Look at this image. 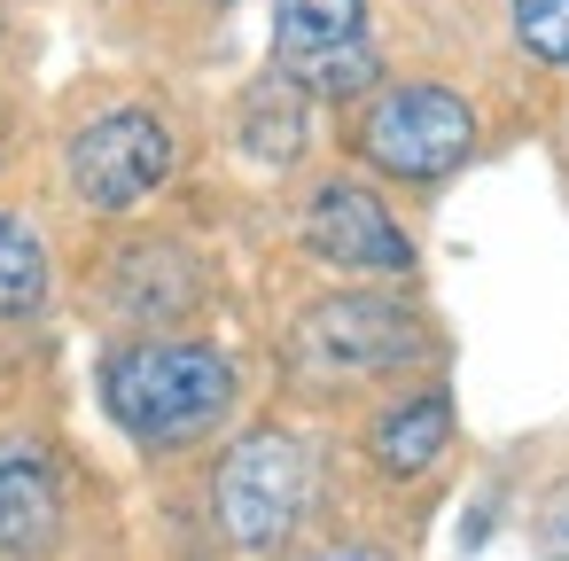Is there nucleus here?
<instances>
[{
    "label": "nucleus",
    "instance_id": "obj_1",
    "mask_svg": "<svg viewBox=\"0 0 569 561\" xmlns=\"http://www.w3.org/2000/svg\"><path fill=\"white\" fill-rule=\"evenodd\" d=\"M234 398H242V374L211 335H126L102 359V405L149 452H180L211 437L234 413Z\"/></svg>",
    "mask_w": 569,
    "mask_h": 561
},
{
    "label": "nucleus",
    "instance_id": "obj_2",
    "mask_svg": "<svg viewBox=\"0 0 569 561\" xmlns=\"http://www.w3.org/2000/svg\"><path fill=\"white\" fill-rule=\"evenodd\" d=\"M312 491H320V452L297 429H250L227 444L211 475V522L242 561H266L305 530Z\"/></svg>",
    "mask_w": 569,
    "mask_h": 561
},
{
    "label": "nucleus",
    "instance_id": "obj_3",
    "mask_svg": "<svg viewBox=\"0 0 569 561\" xmlns=\"http://www.w3.org/2000/svg\"><path fill=\"white\" fill-rule=\"evenodd\" d=\"M359 157H367L382 180L437 188V180H452V172L476 157V110H468V94H452L445 79L375 87V102H367V118H359Z\"/></svg>",
    "mask_w": 569,
    "mask_h": 561
},
{
    "label": "nucleus",
    "instance_id": "obj_4",
    "mask_svg": "<svg viewBox=\"0 0 569 561\" xmlns=\"http://www.w3.org/2000/svg\"><path fill=\"white\" fill-rule=\"evenodd\" d=\"M437 351V328L390 297V289H336L297 320V359L328 382H367V374H406Z\"/></svg>",
    "mask_w": 569,
    "mask_h": 561
},
{
    "label": "nucleus",
    "instance_id": "obj_5",
    "mask_svg": "<svg viewBox=\"0 0 569 561\" xmlns=\"http://www.w3.org/2000/svg\"><path fill=\"white\" fill-rule=\"evenodd\" d=\"M180 172V141L172 126L149 110V102H118V110H94L71 141H63V180L87 211L118 219V211H141L164 180Z\"/></svg>",
    "mask_w": 569,
    "mask_h": 561
},
{
    "label": "nucleus",
    "instance_id": "obj_6",
    "mask_svg": "<svg viewBox=\"0 0 569 561\" xmlns=\"http://www.w3.org/2000/svg\"><path fill=\"white\" fill-rule=\"evenodd\" d=\"M273 71L297 94H375L382 56L367 32V0H273Z\"/></svg>",
    "mask_w": 569,
    "mask_h": 561
},
{
    "label": "nucleus",
    "instance_id": "obj_7",
    "mask_svg": "<svg viewBox=\"0 0 569 561\" xmlns=\"http://www.w3.org/2000/svg\"><path fill=\"white\" fill-rule=\"evenodd\" d=\"M305 250L336 273H413V234L390 219V203L359 180H320L305 196Z\"/></svg>",
    "mask_w": 569,
    "mask_h": 561
},
{
    "label": "nucleus",
    "instance_id": "obj_8",
    "mask_svg": "<svg viewBox=\"0 0 569 561\" xmlns=\"http://www.w3.org/2000/svg\"><path fill=\"white\" fill-rule=\"evenodd\" d=\"M203 281H211V266L180 234H141L102 266V304L133 335H172V320H188L203 304Z\"/></svg>",
    "mask_w": 569,
    "mask_h": 561
},
{
    "label": "nucleus",
    "instance_id": "obj_9",
    "mask_svg": "<svg viewBox=\"0 0 569 561\" xmlns=\"http://www.w3.org/2000/svg\"><path fill=\"white\" fill-rule=\"evenodd\" d=\"M63 538V475L32 437H0V561H48Z\"/></svg>",
    "mask_w": 569,
    "mask_h": 561
},
{
    "label": "nucleus",
    "instance_id": "obj_10",
    "mask_svg": "<svg viewBox=\"0 0 569 561\" xmlns=\"http://www.w3.org/2000/svg\"><path fill=\"white\" fill-rule=\"evenodd\" d=\"M445 444H452V398H445V390H406V398H390V405L375 413V429H367V460H375L382 475H398V483L429 475V468L445 460Z\"/></svg>",
    "mask_w": 569,
    "mask_h": 561
},
{
    "label": "nucleus",
    "instance_id": "obj_11",
    "mask_svg": "<svg viewBox=\"0 0 569 561\" xmlns=\"http://www.w3.org/2000/svg\"><path fill=\"white\" fill-rule=\"evenodd\" d=\"M56 297V266H48V242L24 211H0V320H32L48 312Z\"/></svg>",
    "mask_w": 569,
    "mask_h": 561
},
{
    "label": "nucleus",
    "instance_id": "obj_12",
    "mask_svg": "<svg viewBox=\"0 0 569 561\" xmlns=\"http://www.w3.org/2000/svg\"><path fill=\"white\" fill-rule=\"evenodd\" d=\"M242 149L266 157V164H297V149H305V94H297L289 79L250 94V110H242Z\"/></svg>",
    "mask_w": 569,
    "mask_h": 561
},
{
    "label": "nucleus",
    "instance_id": "obj_13",
    "mask_svg": "<svg viewBox=\"0 0 569 561\" xmlns=\"http://www.w3.org/2000/svg\"><path fill=\"white\" fill-rule=\"evenodd\" d=\"M515 48L546 71H569V0H507Z\"/></svg>",
    "mask_w": 569,
    "mask_h": 561
},
{
    "label": "nucleus",
    "instance_id": "obj_14",
    "mask_svg": "<svg viewBox=\"0 0 569 561\" xmlns=\"http://www.w3.org/2000/svg\"><path fill=\"white\" fill-rule=\"evenodd\" d=\"M530 530H538V553H546V561H569V475L538 499V522H530Z\"/></svg>",
    "mask_w": 569,
    "mask_h": 561
},
{
    "label": "nucleus",
    "instance_id": "obj_15",
    "mask_svg": "<svg viewBox=\"0 0 569 561\" xmlns=\"http://www.w3.org/2000/svg\"><path fill=\"white\" fill-rule=\"evenodd\" d=\"M297 561H398V553H382V545H367V538H336V545H312V553H297Z\"/></svg>",
    "mask_w": 569,
    "mask_h": 561
},
{
    "label": "nucleus",
    "instance_id": "obj_16",
    "mask_svg": "<svg viewBox=\"0 0 569 561\" xmlns=\"http://www.w3.org/2000/svg\"><path fill=\"white\" fill-rule=\"evenodd\" d=\"M203 9H227V0H203Z\"/></svg>",
    "mask_w": 569,
    "mask_h": 561
},
{
    "label": "nucleus",
    "instance_id": "obj_17",
    "mask_svg": "<svg viewBox=\"0 0 569 561\" xmlns=\"http://www.w3.org/2000/svg\"><path fill=\"white\" fill-rule=\"evenodd\" d=\"M0 32H9V17H0Z\"/></svg>",
    "mask_w": 569,
    "mask_h": 561
}]
</instances>
